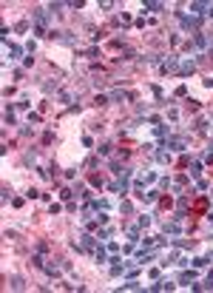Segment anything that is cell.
Instances as JSON below:
<instances>
[{
  "label": "cell",
  "mask_w": 213,
  "mask_h": 293,
  "mask_svg": "<svg viewBox=\"0 0 213 293\" xmlns=\"http://www.w3.org/2000/svg\"><path fill=\"white\" fill-rule=\"evenodd\" d=\"M111 100H114V103H120V100H125V94H122V91H114V94H111Z\"/></svg>",
  "instance_id": "obj_1"
},
{
  "label": "cell",
  "mask_w": 213,
  "mask_h": 293,
  "mask_svg": "<svg viewBox=\"0 0 213 293\" xmlns=\"http://www.w3.org/2000/svg\"><path fill=\"white\" fill-rule=\"evenodd\" d=\"M11 287H14V290H20V287H23V279H17V276H14V279H11Z\"/></svg>",
  "instance_id": "obj_2"
}]
</instances>
